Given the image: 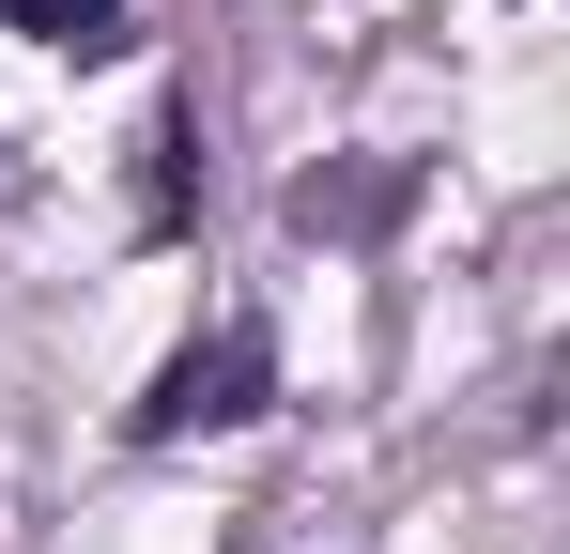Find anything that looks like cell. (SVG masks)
<instances>
[{"mask_svg": "<svg viewBox=\"0 0 570 554\" xmlns=\"http://www.w3.org/2000/svg\"><path fill=\"white\" fill-rule=\"evenodd\" d=\"M278 400V339L263 324H200L186 355L155 369V400H139V447H186V432H247Z\"/></svg>", "mask_w": 570, "mask_h": 554, "instance_id": "6da1fadb", "label": "cell"}, {"mask_svg": "<svg viewBox=\"0 0 570 554\" xmlns=\"http://www.w3.org/2000/svg\"><path fill=\"white\" fill-rule=\"evenodd\" d=\"M0 31H31V47H78V62H108V47L139 31V0H0Z\"/></svg>", "mask_w": 570, "mask_h": 554, "instance_id": "7a4b0ae2", "label": "cell"}]
</instances>
